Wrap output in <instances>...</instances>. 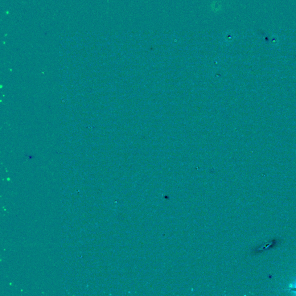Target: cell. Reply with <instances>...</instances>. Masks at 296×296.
Here are the masks:
<instances>
[{"mask_svg":"<svg viewBox=\"0 0 296 296\" xmlns=\"http://www.w3.org/2000/svg\"><path fill=\"white\" fill-rule=\"evenodd\" d=\"M289 287L291 288V291H293V292L296 294V282H295L293 285H291Z\"/></svg>","mask_w":296,"mask_h":296,"instance_id":"1","label":"cell"}]
</instances>
